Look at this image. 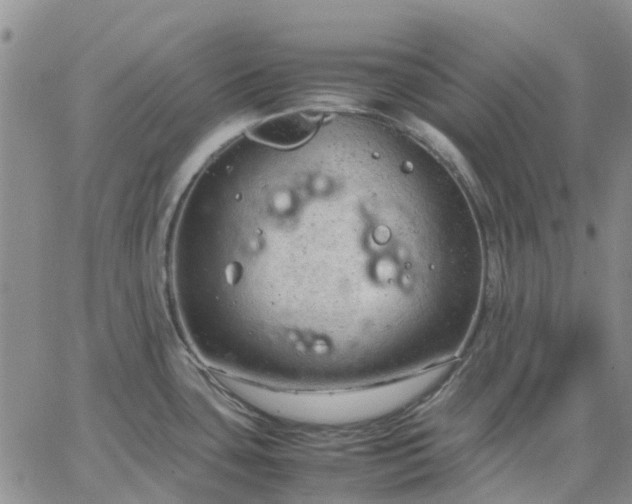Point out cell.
<instances>
[{
	"label": "cell",
	"instance_id": "6da1fadb",
	"mask_svg": "<svg viewBox=\"0 0 632 504\" xmlns=\"http://www.w3.org/2000/svg\"><path fill=\"white\" fill-rule=\"evenodd\" d=\"M319 118L303 112H290L269 117L249 129L255 140L280 148L298 146L315 132Z\"/></svg>",
	"mask_w": 632,
	"mask_h": 504
}]
</instances>
